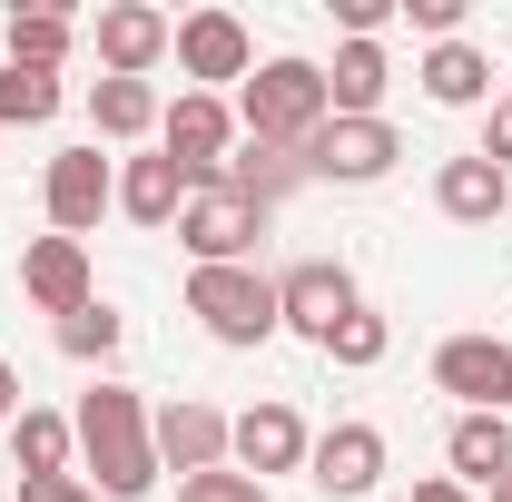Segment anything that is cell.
Returning <instances> with one entry per match:
<instances>
[{"mask_svg":"<svg viewBox=\"0 0 512 502\" xmlns=\"http://www.w3.org/2000/svg\"><path fill=\"white\" fill-rule=\"evenodd\" d=\"M10 463H20V483H60L69 463H79V424L50 414V404H30V414L10 424Z\"/></svg>","mask_w":512,"mask_h":502,"instance_id":"obj_22","label":"cell"},{"mask_svg":"<svg viewBox=\"0 0 512 502\" xmlns=\"http://www.w3.org/2000/svg\"><path fill=\"white\" fill-rule=\"evenodd\" d=\"M483 502H512V473H503V483H493V493H483Z\"/></svg>","mask_w":512,"mask_h":502,"instance_id":"obj_35","label":"cell"},{"mask_svg":"<svg viewBox=\"0 0 512 502\" xmlns=\"http://www.w3.org/2000/svg\"><path fill=\"white\" fill-rule=\"evenodd\" d=\"M434 384L463 394V414H512V345L503 335H444L434 345Z\"/></svg>","mask_w":512,"mask_h":502,"instance_id":"obj_11","label":"cell"},{"mask_svg":"<svg viewBox=\"0 0 512 502\" xmlns=\"http://www.w3.org/2000/svg\"><path fill=\"white\" fill-rule=\"evenodd\" d=\"M217 188H237L247 207H266V217H276V197L306 188V158H296V148H266V138H237V158L217 168Z\"/></svg>","mask_w":512,"mask_h":502,"instance_id":"obj_20","label":"cell"},{"mask_svg":"<svg viewBox=\"0 0 512 502\" xmlns=\"http://www.w3.org/2000/svg\"><path fill=\"white\" fill-rule=\"evenodd\" d=\"M20 502H99L79 473H60V483H20Z\"/></svg>","mask_w":512,"mask_h":502,"instance_id":"obj_32","label":"cell"},{"mask_svg":"<svg viewBox=\"0 0 512 502\" xmlns=\"http://www.w3.org/2000/svg\"><path fill=\"white\" fill-rule=\"evenodd\" d=\"M69 50H79V20L69 10H10V69H50L60 79Z\"/></svg>","mask_w":512,"mask_h":502,"instance_id":"obj_24","label":"cell"},{"mask_svg":"<svg viewBox=\"0 0 512 502\" xmlns=\"http://www.w3.org/2000/svg\"><path fill=\"white\" fill-rule=\"evenodd\" d=\"M503 109H512V79H503Z\"/></svg>","mask_w":512,"mask_h":502,"instance_id":"obj_36","label":"cell"},{"mask_svg":"<svg viewBox=\"0 0 512 502\" xmlns=\"http://www.w3.org/2000/svg\"><path fill=\"white\" fill-rule=\"evenodd\" d=\"M414 79H424V99H434V109H483V99L503 89V79H493V60H483L473 40H434Z\"/></svg>","mask_w":512,"mask_h":502,"instance_id":"obj_21","label":"cell"},{"mask_svg":"<svg viewBox=\"0 0 512 502\" xmlns=\"http://www.w3.org/2000/svg\"><path fill=\"white\" fill-rule=\"evenodd\" d=\"M158 119H168L158 79H89V128H99V138H119V148H138V138H148Z\"/></svg>","mask_w":512,"mask_h":502,"instance_id":"obj_23","label":"cell"},{"mask_svg":"<svg viewBox=\"0 0 512 502\" xmlns=\"http://www.w3.org/2000/svg\"><path fill=\"white\" fill-rule=\"evenodd\" d=\"M414 502H483V493H463L453 473H424V483H414Z\"/></svg>","mask_w":512,"mask_h":502,"instance_id":"obj_34","label":"cell"},{"mask_svg":"<svg viewBox=\"0 0 512 502\" xmlns=\"http://www.w3.org/2000/svg\"><path fill=\"white\" fill-rule=\"evenodd\" d=\"M20 296L50 315V325H60V315H79L89 296H99L89 247H79V237H30V247H20Z\"/></svg>","mask_w":512,"mask_h":502,"instance_id":"obj_14","label":"cell"},{"mask_svg":"<svg viewBox=\"0 0 512 502\" xmlns=\"http://www.w3.org/2000/svg\"><path fill=\"white\" fill-rule=\"evenodd\" d=\"M384 355H394V325H384L375 306H355L345 325H335V345H325V365H345V375H375Z\"/></svg>","mask_w":512,"mask_h":502,"instance_id":"obj_27","label":"cell"},{"mask_svg":"<svg viewBox=\"0 0 512 502\" xmlns=\"http://www.w3.org/2000/svg\"><path fill=\"white\" fill-rule=\"evenodd\" d=\"M168 40H178V20H168V10H148V0H109V10L89 20L99 79H148V69L168 60Z\"/></svg>","mask_w":512,"mask_h":502,"instance_id":"obj_9","label":"cell"},{"mask_svg":"<svg viewBox=\"0 0 512 502\" xmlns=\"http://www.w3.org/2000/svg\"><path fill=\"white\" fill-rule=\"evenodd\" d=\"M394 158H404L394 119H325V128H316V148H306V178L375 188V178H394Z\"/></svg>","mask_w":512,"mask_h":502,"instance_id":"obj_8","label":"cell"},{"mask_svg":"<svg viewBox=\"0 0 512 502\" xmlns=\"http://www.w3.org/2000/svg\"><path fill=\"white\" fill-rule=\"evenodd\" d=\"M306 483H316L325 502H365L384 483V434L375 424H325L316 453H306Z\"/></svg>","mask_w":512,"mask_h":502,"instance_id":"obj_15","label":"cell"},{"mask_svg":"<svg viewBox=\"0 0 512 502\" xmlns=\"http://www.w3.org/2000/svg\"><path fill=\"white\" fill-rule=\"evenodd\" d=\"M20 414H30V404H20V365H10V355H0V434H10V424H20Z\"/></svg>","mask_w":512,"mask_h":502,"instance_id":"obj_33","label":"cell"},{"mask_svg":"<svg viewBox=\"0 0 512 502\" xmlns=\"http://www.w3.org/2000/svg\"><path fill=\"white\" fill-rule=\"evenodd\" d=\"M50 335H60V355H69V365H109V355L128 345V315L109 306V296H89V306H79V315H60Z\"/></svg>","mask_w":512,"mask_h":502,"instance_id":"obj_25","label":"cell"},{"mask_svg":"<svg viewBox=\"0 0 512 502\" xmlns=\"http://www.w3.org/2000/svg\"><path fill=\"white\" fill-rule=\"evenodd\" d=\"M384 89H394L384 40H345L335 69H325V109H335V119H384Z\"/></svg>","mask_w":512,"mask_h":502,"instance_id":"obj_18","label":"cell"},{"mask_svg":"<svg viewBox=\"0 0 512 502\" xmlns=\"http://www.w3.org/2000/svg\"><path fill=\"white\" fill-rule=\"evenodd\" d=\"M365 306V296H355V276H345V266H335V256H306V266H286V276H276V325H286V335H306V345H335V325H345V315Z\"/></svg>","mask_w":512,"mask_h":502,"instance_id":"obj_6","label":"cell"},{"mask_svg":"<svg viewBox=\"0 0 512 502\" xmlns=\"http://www.w3.org/2000/svg\"><path fill=\"white\" fill-rule=\"evenodd\" d=\"M473 158H493V168L512 178V109H493V128H483V148H473Z\"/></svg>","mask_w":512,"mask_h":502,"instance_id":"obj_31","label":"cell"},{"mask_svg":"<svg viewBox=\"0 0 512 502\" xmlns=\"http://www.w3.org/2000/svg\"><path fill=\"white\" fill-rule=\"evenodd\" d=\"M444 463H453V483H463V493H493V483L512 473V414H453Z\"/></svg>","mask_w":512,"mask_h":502,"instance_id":"obj_17","label":"cell"},{"mask_svg":"<svg viewBox=\"0 0 512 502\" xmlns=\"http://www.w3.org/2000/svg\"><path fill=\"white\" fill-rule=\"evenodd\" d=\"M197 197V178L168 158V148H148V158H119V217L128 227H178V207Z\"/></svg>","mask_w":512,"mask_h":502,"instance_id":"obj_16","label":"cell"},{"mask_svg":"<svg viewBox=\"0 0 512 502\" xmlns=\"http://www.w3.org/2000/svg\"><path fill=\"white\" fill-rule=\"evenodd\" d=\"M148 434H158V473H217L227 463V443H237V414H217L207 394H178V404H158L148 414Z\"/></svg>","mask_w":512,"mask_h":502,"instance_id":"obj_7","label":"cell"},{"mask_svg":"<svg viewBox=\"0 0 512 502\" xmlns=\"http://www.w3.org/2000/svg\"><path fill=\"white\" fill-rule=\"evenodd\" d=\"M335 30L345 40H384L394 30V0H335Z\"/></svg>","mask_w":512,"mask_h":502,"instance_id":"obj_30","label":"cell"},{"mask_svg":"<svg viewBox=\"0 0 512 502\" xmlns=\"http://www.w3.org/2000/svg\"><path fill=\"white\" fill-rule=\"evenodd\" d=\"M256 237H266V207H247V197L217 188V178L178 207V247H188V266H247Z\"/></svg>","mask_w":512,"mask_h":502,"instance_id":"obj_4","label":"cell"},{"mask_svg":"<svg viewBox=\"0 0 512 502\" xmlns=\"http://www.w3.org/2000/svg\"><path fill=\"white\" fill-rule=\"evenodd\" d=\"M79 463H89V493L99 502H138L158 493V434H148V404H138V384L99 375L79 394Z\"/></svg>","mask_w":512,"mask_h":502,"instance_id":"obj_1","label":"cell"},{"mask_svg":"<svg viewBox=\"0 0 512 502\" xmlns=\"http://www.w3.org/2000/svg\"><path fill=\"white\" fill-rule=\"evenodd\" d=\"M325 119H335V109H325V69L316 60H256L247 89H237V128L266 138V148H296V158H306Z\"/></svg>","mask_w":512,"mask_h":502,"instance_id":"obj_2","label":"cell"},{"mask_svg":"<svg viewBox=\"0 0 512 502\" xmlns=\"http://www.w3.org/2000/svg\"><path fill=\"white\" fill-rule=\"evenodd\" d=\"M158 138H168V158L207 188V178L237 158V109H227V99H207V89H178V109L158 119Z\"/></svg>","mask_w":512,"mask_h":502,"instance_id":"obj_12","label":"cell"},{"mask_svg":"<svg viewBox=\"0 0 512 502\" xmlns=\"http://www.w3.org/2000/svg\"><path fill=\"white\" fill-rule=\"evenodd\" d=\"M40 207H50V237H79V247H89V227L119 207V158H99V148H60L50 178H40Z\"/></svg>","mask_w":512,"mask_h":502,"instance_id":"obj_5","label":"cell"},{"mask_svg":"<svg viewBox=\"0 0 512 502\" xmlns=\"http://www.w3.org/2000/svg\"><path fill=\"white\" fill-rule=\"evenodd\" d=\"M434 207H444L453 227H493L512 207V178L493 158H444V168H434Z\"/></svg>","mask_w":512,"mask_h":502,"instance_id":"obj_19","label":"cell"},{"mask_svg":"<svg viewBox=\"0 0 512 502\" xmlns=\"http://www.w3.org/2000/svg\"><path fill=\"white\" fill-rule=\"evenodd\" d=\"M178 502H276V493H266L256 473H237V463H217V473H188Z\"/></svg>","mask_w":512,"mask_h":502,"instance_id":"obj_28","label":"cell"},{"mask_svg":"<svg viewBox=\"0 0 512 502\" xmlns=\"http://www.w3.org/2000/svg\"><path fill=\"white\" fill-rule=\"evenodd\" d=\"M60 79H50V69H10L0 60V128H40V119H60Z\"/></svg>","mask_w":512,"mask_h":502,"instance_id":"obj_26","label":"cell"},{"mask_svg":"<svg viewBox=\"0 0 512 502\" xmlns=\"http://www.w3.org/2000/svg\"><path fill=\"white\" fill-rule=\"evenodd\" d=\"M394 20H414L424 40H463V0H394Z\"/></svg>","mask_w":512,"mask_h":502,"instance_id":"obj_29","label":"cell"},{"mask_svg":"<svg viewBox=\"0 0 512 502\" xmlns=\"http://www.w3.org/2000/svg\"><path fill=\"white\" fill-rule=\"evenodd\" d=\"M188 315L217 335V345H266V335H286L276 325V276H256V266H188Z\"/></svg>","mask_w":512,"mask_h":502,"instance_id":"obj_3","label":"cell"},{"mask_svg":"<svg viewBox=\"0 0 512 502\" xmlns=\"http://www.w3.org/2000/svg\"><path fill=\"white\" fill-rule=\"evenodd\" d=\"M168 50H178V69H188V79L207 89V99H217L227 79L247 89V69H256V40H247V20H237V10H188Z\"/></svg>","mask_w":512,"mask_h":502,"instance_id":"obj_10","label":"cell"},{"mask_svg":"<svg viewBox=\"0 0 512 502\" xmlns=\"http://www.w3.org/2000/svg\"><path fill=\"white\" fill-rule=\"evenodd\" d=\"M306 453H316L306 414H296V404H276V394L247 404V414H237V443H227V463L256 473V483H266V473H306Z\"/></svg>","mask_w":512,"mask_h":502,"instance_id":"obj_13","label":"cell"}]
</instances>
